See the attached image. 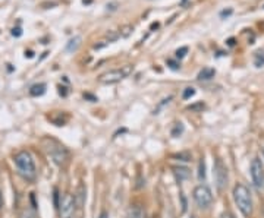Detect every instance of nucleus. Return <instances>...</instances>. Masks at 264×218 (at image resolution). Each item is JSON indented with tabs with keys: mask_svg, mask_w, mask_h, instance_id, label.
I'll use <instances>...</instances> for the list:
<instances>
[{
	"mask_svg": "<svg viewBox=\"0 0 264 218\" xmlns=\"http://www.w3.org/2000/svg\"><path fill=\"white\" fill-rule=\"evenodd\" d=\"M188 47H181V48H178L176 50V59H184L187 54H188Z\"/></svg>",
	"mask_w": 264,
	"mask_h": 218,
	"instance_id": "6ab92c4d",
	"label": "nucleus"
},
{
	"mask_svg": "<svg viewBox=\"0 0 264 218\" xmlns=\"http://www.w3.org/2000/svg\"><path fill=\"white\" fill-rule=\"evenodd\" d=\"M119 35H121V34H118V32H115V31H109V32H107L109 43H110V41H116V40L119 38Z\"/></svg>",
	"mask_w": 264,
	"mask_h": 218,
	"instance_id": "4be33fe9",
	"label": "nucleus"
},
{
	"mask_svg": "<svg viewBox=\"0 0 264 218\" xmlns=\"http://www.w3.org/2000/svg\"><path fill=\"white\" fill-rule=\"evenodd\" d=\"M172 170H173V174L176 176V179H178L179 182H184V180L190 179V176H191V173H190V170L187 167L175 166V167H172Z\"/></svg>",
	"mask_w": 264,
	"mask_h": 218,
	"instance_id": "1a4fd4ad",
	"label": "nucleus"
},
{
	"mask_svg": "<svg viewBox=\"0 0 264 218\" xmlns=\"http://www.w3.org/2000/svg\"><path fill=\"white\" fill-rule=\"evenodd\" d=\"M201 109H204V104H203V103H198V104H194V106H190V107H188V110H201Z\"/></svg>",
	"mask_w": 264,
	"mask_h": 218,
	"instance_id": "393cba45",
	"label": "nucleus"
},
{
	"mask_svg": "<svg viewBox=\"0 0 264 218\" xmlns=\"http://www.w3.org/2000/svg\"><path fill=\"white\" fill-rule=\"evenodd\" d=\"M46 84H35L30 88V95L33 97H41L46 93Z\"/></svg>",
	"mask_w": 264,
	"mask_h": 218,
	"instance_id": "ddd939ff",
	"label": "nucleus"
},
{
	"mask_svg": "<svg viewBox=\"0 0 264 218\" xmlns=\"http://www.w3.org/2000/svg\"><path fill=\"white\" fill-rule=\"evenodd\" d=\"M263 157H264V150H263Z\"/></svg>",
	"mask_w": 264,
	"mask_h": 218,
	"instance_id": "e433bc0d",
	"label": "nucleus"
},
{
	"mask_svg": "<svg viewBox=\"0 0 264 218\" xmlns=\"http://www.w3.org/2000/svg\"><path fill=\"white\" fill-rule=\"evenodd\" d=\"M59 209V218H73L76 214V201L75 195L63 193L60 196V201L57 203Z\"/></svg>",
	"mask_w": 264,
	"mask_h": 218,
	"instance_id": "423d86ee",
	"label": "nucleus"
},
{
	"mask_svg": "<svg viewBox=\"0 0 264 218\" xmlns=\"http://www.w3.org/2000/svg\"><path fill=\"white\" fill-rule=\"evenodd\" d=\"M213 176L216 180V186L219 190H223L228 186V180H229V174H228V167L225 166V163L220 158H216L214 166H213Z\"/></svg>",
	"mask_w": 264,
	"mask_h": 218,
	"instance_id": "6e6552de",
	"label": "nucleus"
},
{
	"mask_svg": "<svg viewBox=\"0 0 264 218\" xmlns=\"http://www.w3.org/2000/svg\"><path fill=\"white\" fill-rule=\"evenodd\" d=\"M131 31H132V27H131V25H126V27H123V28L121 30V35H122V37H128V35L131 34Z\"/></svg>",
	"mask_w": 264,
	"mask_h": 218,
	"instance_id": "412c9836",
	"label": "nucleus"
},
{
	"mask_svg": "<svg viewBox=\"0 0 264 218\" xmlns=\"http://www.w3.org/2000/svg\"><path fill=\"white\" fill-rule=\"evenodd\" d=\"M167 64H169L172 69H175V70H178V69H179V64H178V63H175L173 60H167Z\"/></svg>",
	"mask_w": 264,
	"mask_h": 218,
	"instance_id": "a878e982",
	"label": "nucleus"
},
{
	"mask_svg": "<svg viewBox=\"0 0 264 218\" xmlns=\"http://www.w3.org/2000/svg\"><path fill=\"white\" fill-rule=\"evenodd\" d=\"M228 44H229V46H235V40H233V38H230V40L228 41Z\"/></svg>",
	"mask_w": 264,
	"mask_h": 218,
	"instance_id": "2f4dec72",
	"label": "nucleus"
},
{
	"mask_svg": "<svg viewBox=\"0 0 264 218\" xmlns=\"http://www.w3.org/2000/svg\"><path fill=\"white\" fill-rule=\"evenodd\" d=\"M193 196H194V202L197 203V206L200 209H209L211 205H213V193H211V189L206 185H198L195 186L194 192H193Z\"/></svg>",
	"mask_w": 264,
	"mask_h": 218,
	"instance_id": "39448f33",
	"label": "nucleus"
},
{
	"mask_svg": "<svg viewBox=\"0 0 264 218\" xmlns=\"http://www.w3.org/2000/svg\"><path fill=\"white\" fill-rule=\"evenodd\" d=\"M12 35H14V37H21V35H22V30H21V27L14 28V30H12Z\"/></svg>",
	"mask_w": 264,
	"mask_h": 218,
	"instance_id": "b1692460",
	"label": "nucleus"
},
{
	"mask_svg": "<svg viewBox=\"0 0 264 218\" xmlns=\"http://www.w3.org/2000/svg\"><path fill=\"white\" fill-rule=\"evenodd\" d=\"M91 2H93V0H82V3H84V5H90Z\"/></svg>",
	"mask_w": 264,
	"mask_h": 218,
	"instance_id": "7c9ffc66",
	"label": "nucleus"
},
{
	"mask_svg": "<svg viewBox=\"0 0 264 218\" xmlns=\"http://www.w3.org/2000/svg\"><path fill=\"white\" fill-rule=\"evenodd\" d=\"M134 70V66L132 64H125L122 67H118V69H112V70H107L105 74H102L99 77V82L103 84V85H112V84H118L121 81H123L125 78H128Z\"/></svg>",
	"mask_w": 264,
	"mask_h": 218,
	"instance_id": "20e7f679",
	"label": "nucleus"
},
{
	"mask_svg": "<svg viewBox=\"0 0 264 218\" xmlns=\"http://www.w3.org/2000/svg\"><path fill=\"white\" fill-rule=\"evenodd\" d=\"M43 147L47 153V156L52 158V161L57 166H65L69 160V151L66 150L65 145H62L59 140L53 138H44Z\"/></svg>",
	"mask_w": 264,
	"mask_h": 218,
	"instance_id": "7ed1b4c3",
	"label": "nucleus"
},
{
	"mask_svg": "<svg viewBox=\"0 0 264 218\" xmlns=\"http://www.w3.org/2000/svg\"><path fill=\"white\" fill-rule=\"evenodd\" d=\"M19 218H38L37 217V212H35V208H24Z\"/></svg>",
	"mask_w": 264,
	"mask_h": 218,
	"instance_id": "2eb2a0df",
	"label": "nucleus"
},
{
	"mask_svg": "<svg viewBox=\"0 0 264 218\" xmlns=\"http://www.w3.org/2000/svg\"><path fill=\"white\" fill-rule=\"evenodd\" d=\"M126 218H145V211L141 205H131Z\"/></svg>",
	"mask_w": 264,
	"mask_h": 218,
	"instance_id": "9d476101",
	"label": "nucleus"
},
{
	"mask_svg": "<svg viewBox=\"0 0 264 218\" xmlns=\"http://www.w3.org/2000/svg\"><path fill=\"white\" fill-rule=\"evenodd\" d=\"M198 179L201 182L206 180V163H204V158H201V161L198 164Z\"/></svg>",
	"mask_w": 264,
	"mask_h": 218,
	"instance_id": "dca6fc26",
	"label": "nucleus"
},
{
	"mask_svg": "<svg viewBox=\"0 0 264 218\" xmlns=\"http://www.w3.org/2000/svg\"><path fill=\"white\" fill-rule=\"evenodd\" d=\"M216 75V70L213 67H204L198 74V81H210Z\"/></svg>",
	"mask_w": 264,
	"mask_h": 218,
	"instance_id": "9b49d317",
	"label": "nucleus"
},
{
	"mask_svg": "<svg viewBox=\"0 0 264 218\" xmlns=\"http://www.w3.org/2000/svg\"><path fill=\"white\" fill-rule=\"evenodd\" d=\"M232 195H233V201H235L238 209L241 211V214L246 218L251 217L252 211H254V202H252L249 187L245 186L244 183H236L232 190Z\"/></svg>",
	"mask_w": 264,
	"mask_h": 218,
	"instance_id": "f257e3e1",
	"label": "nucleus"
},
{
	"mask_svg": "<svg viewBox=\"0 0 264 218\" xmlns=\"http://www.w3.org/2000/svg\"><path fill=\"white\" fill-rule=\"evenodd\" d=\"M15 166L18 169L19 176L27 180V182H34L37 177V169H35V163L33 160V156L28 151H19L15 158Z\"/></svg>",
	"mask_w": 264,
	"mask_h": 218,
	"instance_id": "f03ea898",
	"label": "nucleus"
},
{
	"mask_svg": "<svg viewBox=\"0 0 264 218\" xmlns=\"http://www.w3.org/2000/svg\"><path fill=\"white\" fill-rule=\"evenodd\" d=\"M84 98H88V100H91V101H97V98L91 94H84Z\"/></svg>",
	"mask_w": 264,
	"mask_h": 218,
	"instance_id": "cd10ccee",
	"label": "nucleus"
},
{
	"mask_svg": "<svg viewBox=\"0 0 264 218\" xmlns=\"http://www.w3.org/2000/svg\"><path fill=\"white\" fill-rule=\"evenodd\" d=\"M147 2H154V0H147Z\"/></svg>",
	"mask_w": 264,
	"mask_h": 218,
	"instance_id": "c9c22d12",
	"label": "nucleus"
},
{
	"mask_svg": "<svg viewBox=\"0 0 264 218\" xmlns=\"http://www.w3.org/2000/svg\"><path fill=\"white\" fill-rule=\"evenodd\" d=\"M194 95H195V90H194L193 87L185 88L184 93H182V98H184V100H188V98H191V97H194Z\"/></svg>",
	"mask_w": 264,
	"mask_h": 218,
	"instance_id": "f3484780",
	"label": "nucleus"
},
{
	"mask_svg": "<svg viewBox=\"0 0 264 218\" xmlns=\"http://www.w3.org/2000/svg\"><path fill=\"white\" fill-rule=\"evenodd\" d=\"M2 205H3V199H2V192H0V208H2Z\"/></svg>",
	"mask_w": 264,
	"mask_h": 218,
	"instance_id": "473e14b6",
	"label": "nucleus"
},
{
	"mask_svg": "<svg viewBox=\"0 0 264 218\" xmlns=\"http://www.w3.org/2000/svg\"><path fill=\"white\" fill-rule=\"evenodd\" d=\"M232 14H233V9H232V8H229V9L222 11V12H220V16H222V18H228V16H230Z\"/></svg>",
	"mask_w": 264,
	"mask_h": 218,
	"instance_id": "5701e85b",
	"label": "nucleus"
},
{
	"mask_svg": "<svg viewBox=\"0 0 264 218\" xmlns=\"http://www.w3.org/2000/svg\"><path fill=\"white\" fill-rule=\"evenodd\" d=\"M118 6H119L118 2H112V3H107V5H106V9H107V12H116V11H118Z\"/></svg>",
	"mask_w": 264,
	"mask_h": 218,
	"instance_id": "aec40b11",
	"label": "nucleus"
},
{
	"mask_svg": "<svg viewBox=\"0 0 264 218\" xmlns=\"http://www.w3.org/2000/svg\"><path fill=\"white\" fill-rule=\"evenodd\" d=\"M184 132V126H182V123H176V126L173 127V130H172V136H179L181 133Z\"/></svg>",
	"mask_w": 264,
	"mask_h": 218,
	"instance_id": "a211bd4d",
	"label": "nucleus"
},
{
	"mask_svg": "<svg viewBox=\"0 0 264 218\" xmlns=\"http://www.w3.org/2000/svg\"><path fill=\"white\" fill-rule=\"evenodd\" d=\"M254 63L257 67H263L264 66V50H258L254 53Z\"/></svg>",
	"mask_w": 264,
	"mask_h": 218,
	"instance_id": "4468645a",
	"label": "nucleus"
},
{
	"mask_svg": "<svg viewBox=\"0 0 264 218\" xmlns=\"http://www.w3.org/2000/svg\"><path fill=\"white\" fill-rule=\"evenodd\" d=\"M25 56H28V57H33L34 54H33V51H27V53H25Z\"/></svg>",
	"mask_w": 264,
	"mask_h": 218,
	"instance_id": "72a5a7b5",
	"label": "nucleus"
},
{
	"mask_svg": "<svg viewBox=\"0 0 264 218\" xmlns=\"http://www.w3.org/2000/svg\"><path fill=\"white\" fill-rule=\"evenodd\" d=\"M99 218H109V212H107V211H102L100 215H99Z\"/></svg>",
	"mask_w": 264,
	"mask_h": 218,
	"instance_id": "c85d7f7f",
	"label": "nucleus"
},
{
	"mask_svg": "<svg viewBox=\"0 0 264 218\" xmlns=\"http://www.w3.org/2000/svg\"><path fill=\"white\" fill-rule=\"evenodd\" d=\"M220 218H236L232 212H229V211H226V212H223L222 215H220Z\"/></svg>",
	"mask_w": 264,
	"mask_h": 218,
	"instance_id": "bb28decb",
	"label": "nucleus"
},
{
	"mask_svg": "<svg viewBox=\"0 0 264 218\" xmlns=\"http://www.w3.org/2000/svg\"><path fill=\"white\" fill-rule=\"evenodd\" d=\"M106 46H107V43H102V44H96V46H94V48H96V50H99V48L106 47Z\"/></svg>",
	"mask_w": 264,
	"mask_h": 218,
	"instance_id": "c756f323",
	"label": "nucleus"
},
{
	"mask_svg": "<svg viewBox=\"0 0 264 218\" xmlns=\"http://www.w3.org/2000/svg\"><path fill=\"white\" fill-rule=\"evenodd\" d=\"M79 46H81V37L76 35V37H73V38H70V40L68 41V44H66V51H68V53H73V51H76V50L79 48Z\"/></svg>",
	"mask_w": 264,
	"mask_h": 218,
	"instance_id": "f8f14e48",
	"label": "nucleus"
},
{
	"mask_svg": "<svg viewBox=\"0 0 264 218\" xmlns=\"http://www.w3.org/2000/svg\"><path fill=\"white\" fill-rule=\"evenodd\" d=\"M249 174H251V179H252V183L254 186L261 190L264 187V167H263V163L258 157L252 158L251 160V164H249Z\"/></svg>",
	"mask_w": 264,
	"mask_h": 218,
	"instance_id": "0eeeda50",
	"label": "nucleus"
},
{
	"mask_svg": "<svg viewBox=\"0 0 264 218\" xmlns=\"http://www.w3.org/2000/svg\"><path fill=\"white\" fill-rule=\"evenodd\" d=\"M154 28H158V24H157V22H156V24H153V25H151V30H154Z\"/></svg>",
	"mask_w": 264,
	"mask_h": 218,
	"instance_id": "f704fd0d",
	"label": "nucleus"
},
{
	"mask_svg": "<svg viewBox=\"0 0 264 218\" xmlns=\"http://www.w3.org/2000/svg\"><path fill=\"white\" fill-rule=\"evenodd\" d=\"M191 218H195V217H191Z\"/></svg>",
	"mask_w": 264,
	"mask_h": 218,
	"instance_id": "4c0bfd02",
	"label": "nucleus"
}]
</instances>
